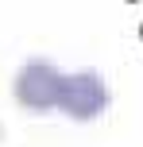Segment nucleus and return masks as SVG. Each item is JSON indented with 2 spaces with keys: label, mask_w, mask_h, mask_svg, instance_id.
<instances>
[{
  "label": "nucleus",
  "mask_w": 143,
  "mask_h": 147,
  "mask_svg": "<svg viewBox=\"0 0 143 147\" xmlns=\"http://www.w3.org/2000/svg\"><path fill=\"white\" fill-rule=\"evenodd\" d=\"M62 81H66V74H62L54 62L46 58H27L15 74V101L23 105L27 112H50L58 109V97H62Z\"/></svg>",
  "instance_id": "obj_1"
},
{
  "label": "nucleus",
  "mask_w": 143,
  "mask_h": 147,
  "mask_svg": "<svg viewBox=\"0 0 143 147\" xmlns=\"http://www.w3.org/2000/svg\"><path fill=\"white\" fill-rule=\"evenodd\" d=\"M58 109L70 120H97L108 109V85L101 81L97 70H81V74H66L62 81V97Z\"/></svg>",
  "instance_id": "obj_2"
}]
</instances>
